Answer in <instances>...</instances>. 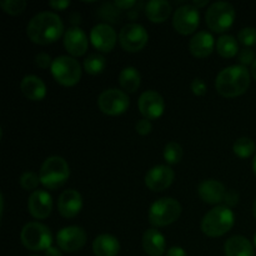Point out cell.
Returning a JSON list of instances; mask_svg holds the SVG:
<instances>
[{"label": "cell", "instance_id": "obj_34", "mask_svg": "<svg viewBox=\"0 0 256 256\" xmlns=\"http://www.w3.org/2000/svg\"><path fill=\"white\" fill-rule=\"evenodd\" d=\"M238 60H239L240 65L246 66V65H252L255 62V52L254 50L249 49V48H244L238 54Z\"/></svg>", "mask_w": 256, "mask_h": 256}, {"label": "cell", "instance_id": "obj_45", "mask_svg": "<svg viewBox=\"0 0 256 256\" xmlns=\"http://www.w3.org/2000/svg\"><path fill=\"white\" fill-rule=\"evenodd\" d=\"M252 172H254V174L256 176V154H255L254 159H252Z\"/></svg>", "mask_w": 256, "mask_h": 256}, {"label": "cell", "instance_id": "obj_48", "mask_svg": "<svg viewBox=\"0 0 256 256\" xmlns=\"http://www.w3.org/2000/svg\"><path fill=\"white\" fill-rule=\"evenodd\" d=\"M30 256H38V255H30Z\"/></svg>", "mask_w": 256, "mask_h": 256}, {"label": "cell", "instance_id": "obj_7", "mask_svg": "<svg viewBox=\"0 0 256 256\" xmlns=\"http://www.w3.org/2000/svg\"><path fill=\"white\" fill-rule=\"evenodd\" d=\"M20 240L28 250L42 252L52 244V235L46 225L38 222H28L20 232Z\"/></svg>", "mask_w": 256, "mask_h": 256}, {"label": "cell", "instance_id": "obj_37", "mask_svg": "<svg viewBox=\"0 0 256 256\" xmlns=\"http://www.w3.org/2000/svg\"><path fill=\"white\" fill-rule=\"evenodd\" d=\"M135 129H136V132L139 135H148L152 132V124L150 120L142 118V119H140L139 122H136V125H135Z\"/></svg>", "mask_w": 256, "mask_h": 256}, {"label": "cell", "instance_id": "obj_5", "mask_svg": "<svg viewBox=\"0 0 256 256\" xmlns=\"http://www.w3.org/2000/svg\"><path fill=\"white\" fill-rule=\"evenodd\" d=\"M182 212V206L174 198L158 199L149 208V222L154 228L174 224Z\"/></svg>", "mask_w": 256, "mask_h": 256}, {"label": "cell", "instance_id": "obj_46", "mask_svg": "<svg viewBox=\"0 0 256 256\" xmlns=\"http://www.w3.org/2000/svg\"><path fill=\"white\" fill-rule=\"evenodd\" d=\"M252 212H254V216H255V219H256V199H255V202H254V205H252Z\"/></svg>", "mask_w": 256, "mask_h": 256}, {"label": "cell", "instance_id": "obj_18", "mask_svg": "<svg viewBox=\"0 0 256 256\" xmlns=\"http://www.w3.org/2000/svg\"><path fill=\"white\" fill-rule=\"evenodd\" d=\"M82 209V196L78 190L69 189L60 194L58 199V212L65 219L75 218Z\"/></svg>", "mask_w": 256, "mask_h": 256}, {"label": "cell", "instance_id": "obj_42", "mask_svg": "<svg viewBox=\"0 0 256 256\" xmlns=\"http://www.w3.org/2000/svg\"><path fill=\"white\" fill-rule=\"evenodd\" d=\"M45 256H62V254L58 248L50 246L49 249L45 250Z\"/></svg>", "mask_w": 256, "mask_h": 256}, {"label": "cell", "instance_id": "obj_1", "mask_svg": "<svg viewBox=\"0 0 256 256\" xmlns=\"http://www.w3.org/2000/svg\"><path fill=\"white\" fill-rule=\"evenodd\" d=\"M64 34L65 32L62 20L55 12H38L28 22L26 35L35 44H52V42H58Z\"/></svg>", "mask_w": 256, "mask_h": 256}, {"label": "cell", "instance_id": "obj_14", "mask_svg": "<svg viewBox=\"0 0 256 256\" xmlns=\"http://www.w3.org/2000/svg\"><path fill=\"white\" fill-rule=\"evenodd\" d=\"M118 36L114 28L109 24H98L90 32V42L92 46L102 52H110L116 44Z\"/></svg>", "mask_w": 256, "mask_h": 256}, {"label": "cell", "instance_id": "obj_17", "mask_svg": "<svg viewBox=\"0 0 256 256\" xmlns=\"http://www.w3.org/2000/svg\"><path fill=\"white\" fill-rule=\"evenodd\" d=\"M64 46L70 56H82L89 46V40L84 30L79 26H72L64 34Z\"/></svg>", "mask_w": 256, "mask_h": 256}, {"label": "cell", "instance_id": "obj_9", "mask_svg": "<svg viewBox=\"0 0 256 256\" xmlns=\"http://www.w3.org/2000/svg\"><path fill=\"white\" fill-rule=\"evenodd\" d=\"M130 105L129 96L120 89H106L98 96V106L104 114L116 116L124 114Z\"/></svg>", "mask_w": 256, "mask_h": 256}, {"label": "cell", "instance_id": "obj_6", "mask_svg": "<svg viewBox=\"0 0 256 256\" xmlns=\"http://www.w3.org/2000/svg\"><path fill=\"white\" fill-rule=\"evenodd\" d=\"M52 78L64 86H74L82 79V65L70 55H60L50 68Z\"/></svg>", "mask_w": 256, "mask_h": 256}, {"label": "cell", "instance_id": "obj_39", "mask_svg": "<svg viewBox=\"0 0 256 256\" xmlns=\"http://www.w3.org/2000/svg\"><path fill=\"white\" fill-rule=\"evenodd\" d=\"M135 4H136L135 0H116V2H115V5H116L119 9L122 10L132 9V8L135 6Z\"/></svg>", "mask_w": 256, "mask_h": 256}, {"label": "cell", "instance_id": "obj_27", "mask_svg": "<svg viewBox=\"0 0 256 256\" xmlns=\"http://www.w3.org/2000/svg\"><path fill=\"white\" fill-rule=\"evenodd\" d=\"M216 52L220 56L226 59L234 58L239 54V42L232 35H222L216 42Z\"/></svg>", "mask_w": 256, "mask_h": 256}, {"label": "cell", "instance_id": "obj_30", "mask_svg": "<svg viewBox=\"0 0 256 256\" xmlns=\"http://www.w3.org/2000/svg\"><path fill=\"white\" fill-rule=\"evenodd\" d=\"M164 159L168 164L174 165L182 162V148L176 142H170L164 148Z\"/></svg>", "mask_w": 256, "mask_h": 256}, {"label": "cell", "instance_id": "obj_13", "mask_svg": "<svg viewBox=\"0 0 256 256\" xmlns=\"http://www.w3.org/2000/svg\"><path fill=\"white\" fill-rule=\"evenodd\" d=\"M139 112L145 119L156 120L164 114L165 102L164 98L154 90H148L140 95L138 100Z\"/></svg>", "mask_w": 256, "mask_h": 256}, {"label": "cell", "instance_id": "obj_8", "mask_svg": "<svg viewBox=\"0 0 256 256\" xmlns=\"http://www.w3.org/2000/svg\"><path fill=\"white\" fill-rule=\"evenodd\" d=\"M235 12L234 6L226 2H216L210 5L205 14L206 25L215 32H224L229 30L234 24Z\"/></svg>", "mask_w": 256, "mask_h": 256}, {"label": "cell", "instance_id": "obj_32", "mask_svg": "<svg viewBox=\"0 0 256 256\" xmlns=\"http://www.w3.org/2000/svg\"><path fill=\"white\" fill-rule=\"evenodd\" d=\"M20 186L24 190H34L38 188V185L40 184V176L34 172H22V176L19 179Z\"/></svg>", "mask_w": 256, "mask_h": 256}, {"label": "cell", "instance_id": "obj_16", "mask_svg": "<svg viewBox=\"0 0 256 256\" xmlns=\"http://www.w3.org/2000/svg\"><path fill=\"white\" fill-rule=\"evenodd\" d=\"M28 210L38 220L46 219L52 210V198L45 190H35L28 199Z\"/></svg>", "mask_w": 256, "mask_h": 256}, {"label": "cell", "instance_id": "obj_3", "mask_svg": "<svg viewBox=\"0 0 256 256\" xmlns=\"http://www.w3.org/2000/svg\"><path fill=\"white\" fill-rule=\"evenodd\" d=\"M235 222V215L230 208L218 205L208 212L202 220V230L206 236L219 238L229 232Z\"/></svg>", "mask_w": 256, "mask_h": 256}, {"label": "cell", "instance_id": "obj_35", "mask_svg": "<svg viewBox=\"0 0 256 256\" xmlns=\"http://www.w3.org/2000/svg\"><path fill=\"white\" fill-rule=\"evenodd\" d=\"M190 88H192V92H194L196 96H202V95L206 94L208 92L206 82L202 79H200V78H195L192 82V84H190Z\"/></svg>", "mask_w": 256, "mask_h": 256}, {"label": "cell", "instance_id": "obj_33", "mask_svg": "<svg viewBox=\"0 0 256 256\" xmlns=\"http://www.w3.org/2000/svg\"><path fill=\"white\" fill-rule=\"evenodd\" d=\"M238 42L245 46H252L256 44V29L252 26L242 28L238 34Z\"/></svg>", "mask_w": 256, "mask_h": 256}, {"label": "cell", "instance_id": "obj_41", "mask_svg": "<svg viewBox=\"0 0 256 256\" xmlns=\"http://www.w3.org/2000/svg\"><path fill=\"white\" fill-rule=\"evenodd\" d=\"M166 256H188L186 252L180 246H172L166 252Z\"/></svg>", "mask_w": 256, "mask_h": 256}, {"label": "cell", "instance_id": "obj_38", "mask_svg": "<svg viewBox=\"0 0 256 256\" xmlns=\"http://www.w3.org/2000/svg\"><path fill=\"white\" fill-rule=\"evenodd\" d=\"M239 194H238L235 190H229V192H226V194H225V198H224V202H225V206L228 208H234L236 206L238 202H239Z\"/></svg>", "mask_w": 256, "mask_h": 256}, {"label": "cell", "instance_id": "obj_2", "mask_svg": "<svg viewBox=\"0 0 256 256\" xmlns=\"http://www.w3.org/2000/svg\"><path fill=\"white\" fill-rule=\"evenodd\" d=\"M215 86L225 98H236L244 94L250 86V72L242 65H232L216 75Z\"/></svg>", "mask_w": 256, "mask_h": 256}, {"label": "cell", "instance_id": "obj_24", "mask_svg": "<svg viewBox=\"0 0 256 256\" xmlns=\"http://www.w3.org/2000/svg\"><path fill=\"white\" fill-rule=\"evenodd\" d=\"M172 12V4L166 0H150L145 5V14L152 22H164Z\"/></svg>", "mask_w": 256, "mask_h": 256}, {"label": "cell", "instance_id": "obj_10", "mask_svg": "<svg viewBox=\"0 0 256 256\" xmlns=\"http://www.w3.org/2000/svg\"><path fill=\"white\" fill-rule=\"evenodd\" d=\"M148 39H149V34L146 29L138 22H130L120 30L119 42L125 52H140L146 45Z\"/></svg>", "mask_w": 256, "mask_h": 256}, {"label": "cell", "instance_id": "obj_28", "mask_svg": "<svg viewBox=\"0 0 256 256\" xmlns=\"http://www.w3.org/2000/svg\"><path fill=\"white\" fill-rule=\"evenodd\" d=\"M105 68H106V59L102 54H98V52L90 54L84 60V69L90 75L102 74Z\"/></svg>", "mask_w": 256, "mask_h": 256}, {"label": "cell", "instance_id": "obj_43", "mask_svg": "<svg viewBox=\"0 0 256 256\" xmlns=\"http://www.w3.org/2000/svg\"><path fill=\"white\" fill-rule=\"evenodd\" d=\"M208 4H209V2H206V0H204V2H199V0H195V2H192V5H194L196 9H199V8L206 6Z\"/></svg>", "mask_w": 256, "mask_h": 256}, {"label": "cell", "instance_id": "obj_21", "mask_svg": "<svg viewBox=\"0 0 256 256\" xmlns=\"http://www.w3.org/2000/svg\"><path fill=\"white\" fill-rule=\"evenodd\" d=\"M214 46H216L214 36L205 30L196 32L189 42V50L195 58H208L214 50Z\"/></svg>", "mask_w": 256, "mask_h": 256}, {"label": "cell", "instance_id": "obj_19", "mask_svg": "<svg viewBox=\"0 0 256 256\" xmlns=\"http://www.w3.org/2000/svg\"><path fill=\"white\" fill-rule=\"evenodd\" d=\"M198 192H199V196L202 198V202L218 206L220 202H224L226 189H225L224 184L220 182L219 180L206 179L200 182V185L198 186Z\"/></svg>", "mask_w": 256, "mask_h": 256}, {"label": "cell", "instance_id": "obj_23", "mask_svg": "<svg viewBox=\"0 0 256 256\" xmlns=\"http://www.w3.org/2000/svg\"><path fill=\"white\" fill-rule=\"evenodd\" d=\"M92 252L96 256H116L120 252V242L114 235H98L92 242Z\"/></svg>", "mask_w": 256, "mask_h": 256}, {"label": "cell", "instance_id": "obj_20", "mask_svg": "<svg viewBox=\"0 0 256 256\" xmlns=\"http://www.w3.org/2000/svg\"><path fill=\"white\" fill-rule=\"evenodd\" d=\"M20 90L26 99L32 102H40L46 95V85L42 78L36 75H26L20 82Z\"/></svg>", "mask_w": 256, "mask_h": 256}, {"label": "cell", "instance_id": "obj_40", "mask_svg": "<svg viewBox=\"0 0 256 256\" xmlns=\"http://www.w3.org/2000/svg\"><path fill=\"white\" fill-rule=\"evenodd\" d=\"M50 8L54 10H65L70 5V2H65V0H58V2H49Z\"/></svg>", "mask_w": 256, "mask_h": 256}, {"label": "cell", "instance_id": "obj_25", "mask_svg": "<svg viewBox=\"0 0 256 256\" xmlns=\"http://www.w3.org/2000/svg\"><path fill=\"white\" fill-rule=\"evenodd\" d=\"M225 256H255V250L250 240L235 235L225 242Z\"/></svg>", "mask_w": 256, "mask_h": 256}, {"label": "cell", "instance_id": "obj_26", "mask_svg": "<svg viewBox=\"0 0 256 256\" xmlns=\"http://www.w3.org/2000/svg\"><path fill=\"white\" fill-rule=\"evenodd\" d=\"M119 84L126 92H135L142 84V75L134 66H126L120 72Z\"/></svg>", "mask_w": 256, "mask_h": 256}, {"label": "cell", "instance_id": "obj_29", "mask_svg": "<svg viewBox=\"0 0 256 256\" xmlns=\"http://www.w3.org/2000/svg\"><path fill=\"white\" fill-rule=\"evenodd\" d=\"M232 150H234L236 156L242 158V159H246V158H250L254 154L256 145L250 138L242 136L235 140L234 145H232Z\"/></svg>", "mask_w": 256, "mask_h": 256}, {"label": "cell", "instance_id": "obj_36", "mask_svg": "<svg viewBox=\"0 0 256 256\" xmlns=\"http://www.w3.org/2000/svg\"><path fill=\"white\" fill-rule=\"evenodd\" d=\"M52 62H54V60H52V56H50L49 54H46V52H39V54H36V56H35V64H36V66L40 68V69H49V68H52Z\"/></svg>", "mask_w": 256, "mask_h": 256}, {"label": "cell", "instance_id": "obj_22", "mask_svg": "<svg viewBox=\"0 0 256 256\" xmlns=\"http://www.w3.org/2000/svg\"><path fill=\"white\" fill-rule=\"evenodd\" d=\"M142 249L149 256H162L166 250L165 238L156 228L148 229L142 235Z\"/></svg>", "mask_w": 256, "mask_h": 256}, {"label": "cell", "instance_id": "obj_11", "mask_svg": "<svg viewBox=\"0 0 256 256\" xmlns=\"http://www.w3.org/2000/svg\"><path fill=\"white\" fill-rule=\"evenodd\" d=\"M200 22L199 9L192 4L179 6L172 16L174 29L182 35H190L198 29Z\"/></svg>", "mask_w": 256, "mask_h": 256}, {"label": "cell", "instance_id": "obj_47", "mask_svg": "<svg viewBox=\"0 0 256 256\" xmlns=\"http://www.w3.org/2000/svg\"><path fill=\"white\" fill-rule=\"evenodd\" d=\"M254 244H255V248H256V232H255V235H254Z\"/></svg>", "mask_w": 256, "mask_h": 256}, {"label": "cell", "instance_id": "obj_31", "mask_svg": "<svg viewBox=\"0 0 256 256\" xmlns=\"http://www.w3.org/2000/svg\"><path fill=\"white\" fill-rule=\"evenodd\" d=\"M0 6L6 14L19 15L26 8V2L25 0H4V2H0Z\"/></svg>", "mask_w": 256, "mask_h": 256}, {"label": "cell", "instance_id": "obj_4", "mask_svg": "<svg viewBox=\"0 0 256 256\" xmlns=\"http://www.w3.org/2000/svg\"><path fill=\"white\" fill-rule=\"evenodd\" d=\"M40 182L46 189L55 190L68 182L70 176V169L66 160L62 156H49L45 159L40 168Z\"/></svg>", "mask_w": 256, "mask_h": 256}, {"label": "cell", "instance_id": "obj_44", "mask_svg": "<svg viewBox=\"0 0 256 256\" xmlns=\"http://www.w3.org/2000/svg\"><path fill=\"white\" fill-rule=\"evenodd\" d=\"M250 72H252V78H254V79L256 80V60L254 62V64L252 65V70H250Z\"/></svg>", "mask_w": 256, "mask_h": 256}, {"label": "cell", "instance_id": "obj_15", "mask_svg": "<svg viewBox=\"0 0 256 256\" xmlns=\"http://www.w3.org/2000/svg\"><path fill=\"white\" fill-rule=\"evenodd\" d=\"M175 174L168 165H155L145 175V185L152 192H164L172 186Z\"/></svg>", "mask_w": 256, "mask_h": 256}, {"label": "cell", "instance_id": "obj_12", "mask_svg": "<svg viewBox=\"0 0 256 256\" xmlns=\"http://www.w3.org/2000/svg\"><path fill=\"white\" fill-rule=\"evenodd\" d=\"M58 246L65 252H76L86 244V232L82 228L65 226L56 234Z\"/></svg>", "mask_w": 256, "mask_h": 256}]
</instances>
